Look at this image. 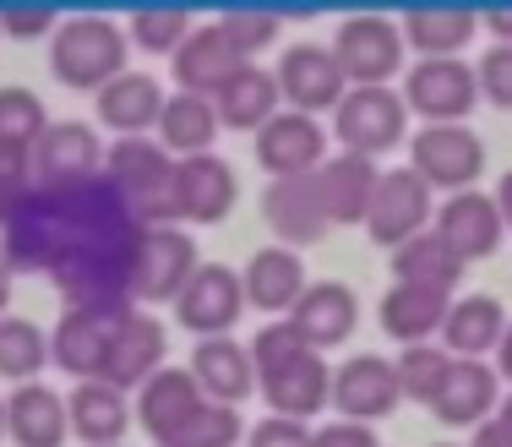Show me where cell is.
<instances>
[{"mask_svg": "<svg viewBox=\"0 0 512 447\" xmlns=\"http://www.w3.org/2000/svg\"><path fill=\"white\" fill-rule=\"evenodd\" d=\"M447 371H453V355H447V349L409 344L404 360H398V388H404V398H420V404H431V398L442 393Z\"/></svg>", "mask_w": 512, "mask_h": 447, "instance_id": "obj_39", "label": "cell"}, {"mask_svg": "<svg viewBox=\"0 0 512 447\" xmlns=\"http://www.w3.org/2000/svg\"><path fill=\"white\" fill-rule=\"evenodd\" d=\"M376 180H382L376 159H360V153H338V159H327L322 169H316V186H322L327 219H333V224H360L365 213H371Z\"/></svg>", "mask_w": 512, "mask_h": 447, "instance_id": "obj_20", "label": "cell"}, {"mask_svg": "<svg viewBox=\"0 0 512 447\" xmlns=\"http://www.w3.org/2000/svg\"><path fill=\"white\" fill-rule=\"evenodd\" d=\"M306 355H316V349L295 333V322H273V328H262L251 344V371L256 377H273V371L295 366V360H306Z\"/></svg>", "mask_w": 512, "mask_h": 447, "instance_id": "obj_40", "label": "cell"}, {"mask_svg": "<svg viewBox=\"0 0 512 447\" xmlns=\"http://www.w3.org/2000/svg\"><path fill=\"white\" fill-rule=\"evenodd\" d=\"M153 371H164V322L148 317V311H131V317L115 328L104 382L109 388H142Z\"/></svg>", "mask_w": 512, "mask_h": 447, "instance_id": "obj_18", "label": "cell"}, {"mask_svg": "<svg viewBox=\"0 0 512 447\" xmlns=\"http://www.w3.org/2000/svg\"><path fill=\"white\" fill-rule=\"evenodd\" d=\"M240 289H246V300L262 311H295V300L306 295V262L284 246H267L246 262Z\"/></svg>", "mask_w": 512, "mask_h": 447, "instance_id": "obj_25", "label": "cell"}, {"mask_svg": "<svg viewBox=\"0 0 512 447\" xmlns=\"http://www.w3.org/2000/svg\"><path fill=\"white\" fill-rule=\"evenodd\" d=\"M311 447H376V431L360 420H333V426L311 431Z\"/></svg>", "mask_w": 512, "mask_h": 447, "instance_id": "obj_45", "label": "cell"}, {"mask_svg": "<svg viewBox=\"0 0 512 447\" xmlns=\"http://www.w3.org/2000/svg\"><path fill=\"white\" fill-rule=\"evenodd\" d=\"M409 169L425 180V186L463 191L485 169V148H480V137H474L469 126H425L420 137H414V164Z\"/></svg>", "mask_w": 512, "mask_h": 447, "instance_id": "obj_8", "label": "cell"}, {"mask_svg": "<svg viewBox=\"0 0 512 447\" xmlns=\"http://www.w3.org/2000/svg\"><path fill=\"white\" fill-rule=\"evenodd\" d=\"M44 360H50V338L22 317H0V377L28 382L33 371H44Z\"/></svg>", "mask_w": 512, "mask_h": 447, "instance_id": "obj_35", "label": "cell"}, {"mask_svg": "<svg viewBox=\"0 0 512 447\" xmlns=\"http://www.w3.org/2000/svg\"><path fill=\"white\" fill-rule=\"evenodd\" d=\"M474 99H480V82H474V71L458 55L453 60H420L404 82V104L420 110L431 126H458L474 110Z\"/></svg>", "mask_w": 512, "mask_h": 447, "instance_id": "obj_5", "label": "cell"}, {"mask_svg": "<svg viewBox=\"0 0 512 447\" xmlns=\"http://www.w3.org/2000/svg\"><path fill=\"white\" fill-rule=\"evenodd\" d=\"M246 447H311V431L300 426V420L273 415V420H262L256 431H246Z\"/></svg>", "mask_w": 512, "mask_h": 447, "instance_id": "obj_44", "label": "cell"}, {"mask_svg": "<svg viewBox=\"0 0 512 447\" xmlns=\"http://www.w3.org/2000/svg\"><path fill=\"white\" fill-rule=\"evenodd\" d=\"M496 371L512 382V322H507V333H502V344H496Z\"/></svg>", "mask_w": 512, "mask_h": 447, "instance_id": "obj_50", "label": "cell"}, {"mask_svg": "<svg viewBox=\"0 0 512 447\" xmlns=\"http://www.w3.org/2000/svg\"><path fill=\"white\" fill-rule=\"evenodd\" d=\"M333 60L344 71V82L360 88H382L404 60V28L387 17H349L333 39Z\"/></svg>", "mask_w": 512, "mask_h": 447, "instance_id": "obj_3", "label": "cell"}, {"mask_svg": "<svg viewBox=\"0 0 512 447\" xmlns=\"http://www.w3.org/2000/svg\"><path fill=\"white\" fill-rule=\"evenodd\" d=\"M6 431L22 447H60L71 431V420H66V404H60L44 382H22L6 404Z\"/></svg>", "mask_w": 512, "mask_h": 447, "instance_id": "obj_29", "label": "cell"}, {"mask_svg": "<svg viewBox=\"0 0 512 447\" xmlns=\"http://www.w3.org/2000/svg\"><path fill=\"white\" fill-rule=\"evenodd\" d=\"M33 186V153L28 148H6L0 142V224H6V213L17 208V197Z\"/></svg>", "mask_w": 512, "mask_h": 447, "instance_id": "obj_43", "label": "cell"}, {"mask_svg": "<svg viewBox=\"0 0 512 447\" xmlns=\"http://www.w3.org/2000/svg\"><path fill=\"white\" fill-rule=\"evenodd\" d=\"M393 273H398V284L431 289V295H453L463 279V262L436 240V229H425V235H414L393 251Z\"/></svg>", "mask_w": 512, "mask_h": 447, "instance_id": "obj_32", "label": "cell"}, {"mask_svg": "<svg viewBox=\"0 0 512 447\" xmlns=\"http://www.w3.org/2000/svg\"><path fill=\"white\" fill-rule=\"evenodd\" d=\"M240 66H251V60L235 50V39H229L218 22H213V28H197L175 50V77H180V88L197 93V99H213V93L224 88Z\"/></svg>", "mask_w": 512, "mask_h": 447, "instance_id": "obj_16", "label": "cell"}, {"mask_svg": "<svg viewBox=\"0 0 512 447\" xmlns=\"http://www.w3.org/2000/svg\"><path fill=\"white\" fill-rule=\"evenodd\" d=\"M218 28H224L229 39H235V50L251 60L256 50H262V44H273V33H278V17H273V11H229V17L218 22Z\"/></svg>", "mask_w": 512, "mask_h": 447, "instance_id": "obj_41", "label": "cell"}, {"mask_svg": "<svg viewBox=\"0 0 512 447\" xmlns=\"http://www.w3.org/2000/svg\"><path fill=\"white\" fill-rule=\"evenodd\" d=\"M246 437V426H240V409L229 404H202L197 415L186 420V426L175 431V437H164L158 447H235Z\"/></svg>", "mask_w": 512, "mask_h": 447, "instance_id": "obj_37", "label": "cell"}, {"mask_svg": "<svg viewBox=\"0 0 512 447\" xmlns=\"http://www.w3.org/2000/svg\"><path fill=\"white\" fill-rule=\"evenodd\" d=\"M235 197H240L235 169L218 159V153H197V159L175 164V208H180V219L224 224L229 208H235Z\"/></svg>", "mask_w": 512, "mask_h": 447, "instance_id": "obj_13", "label": "cell"}, {"mask_svg": "<svg viewBox=\"0 0 512 447\" xmlns=\"http://www.w3.org/2000/svg\"><path fill=\"white\" fill-rule=\"evenodd\" d=\"M213 131H218L213 99H197V93H175V99H164V115H158V148L164 153L197 159V153L213 148Z\"/></svg>", "mask_w": 512, "mask_h": 447, "instance_id": "obj_31", "label": "cell"}, {"mask_svg": "<svg viewBox=\"0 0 512 447\" xmlns=\"http://www.w3.org/2000/svg\"><path fill=\"white\" fill-rule=\"evenodd\" d=\"M485 28H491L496 33V39H502V44H512V11H485Z\"/></svg>", "mask_w": 512, "mask_h": 447, "instance_id": "obj_48", "label": "cell"}, {"mask_svg": "<svg viewBox=\"0 0 512 447\" xmlns=\"http://www.w3.org/2000/svg\"><path fill=\"white\" fill-rule=\"evenodd\" d=\"M273 77H278V93H284L300 115L338 110V104H344V71H338L333 50H322V44H295V50L278 60Z\"/></svg>", "mask_w": 512, "mask_h": 447, "instance_id": "obj_9", "label": "cell"}, {"mask_svg": "<svg viewBox=\"0 0 512 447\" xmlns=\"http://www.w3.org/2000/svg\"><path fill=\"white\" fill-rule=\"evenodd\" d=\"M50 66L66 88H109L126 71V33L109 17H71L55 28Z\"/></svg>", "mask_w": 512, "mask_h": 447, "instance_id": "obj_1", "label": "cell"}, {"mask_svg": "<svg viewBox=\"0 0 512 447\" xmlns=\"http://www.w3.org/2000/svg\"><path fill=\"white\" fill-rule=\"evenodd\" d=\"M0 431H6V404H0Z\"/></svg>", "mask_w": 512, "mask_h": 447, "instance_id": "obj_52", "label": "cell"}, {"mask_svg": "<svg viewBox=\"0 0 512 447\" xmlns=\"http://www.w3.org/2000/svg\"><path fill=\"white\" fill-rule=\"evenodd\" d=\"M202 404H207V393L197 388V377H191V371L164 366V371H153V377L142 382V426L153 431V442L175 437V431L186 426Z\"/></svg>", "mask_w": 512, "mask_h": 447, "instance_id": "obj_24", "label": "cell"}, {"mask_svg": "<svg viewBox=\"0 0 512 447\" xmlns=\"http://www.w3.org/2000/svg\"><path fill=\"white\" fill-rule=\"evenodd\" d=\"M502 213H496V197L485 191H458L442 213H436V240L453 251L458 262H474V257H491L502 246Z\"/></svg>", "mask_w": 512, "mask_h": 447, "instance_id": "obj_14", "label": "cell"}, {"mask_svg": "<svg viewBox=\"0 0 512 447\" xmlns=\"http://www.w3.org/2000/svg\"><path fill=\"white\" fill-rule=\"evenodd\" d=\"M333 398L349 420L371 426V420L393 415L404 404V388H398V366H387L382 355H355L333 371Z\"/></svg>", "mask_w": 512, "mask_h": 447, "instance_id": "obj_12", "label": "cell"}, {"mask_svg": "<svg viewBox=\"0 0 512 447\" xmlns=\"http://www.w3.org/2000/svg\"><path fill=\"white\" fill-rule=\"evenodd\" d=\"M66 420L88 447H115V437L126 431V398L109 382H77V393L66 404Z\"/></svg>", "mask_w": 512, "mask_h": 447, "instance_id": "obj_33", "label": "cell"}, {"mask_svg": "<svg viewBox=\"0 0 512 447\" xmlns=\"http://www.w3.org/2000/svg\"><path fill=\"white\" fill-rule=\"evenodd\" d=\"M442 447H447V442H442Z\"/></svg>", "mask_w": 512, "mask_h": 447, "instance_id": "obj_53", "label": "cell"}, {"mask_svg": "<svg viewBox=\"0 0 512 447\" xmlns=\"http://www.w3.org/2000/svg\"><path fill=\"white\" fill-rule=\"evenodd\" d=\"M6 300H11V268L0 262V311H6Z\"/></svg>", "mask_w": 512, "mask_h": 447, "instance_id": "obj_51", "label": "cell"}, {"mask_svg": "<svg viewBox=\"0 0 512 447\" xmlns=\"http://www.w3.org/2000/svg\"><path fill=\"white\" fill-rule=\"evenodd\" d=\"M496 213H502V224H512V169L502 175V186H496Z\"/></svg>", "mask_w": 512, "mask_h": 447, "instance_id": "obj_49", "label": "cell"}, {"mask_svg": "<svg viewBox=\"0 0 512 447\" xmlns=\"http://www.w3.org/2000/svg\"><path fill=\"white\" fill-rule=\"evenodd\" d=\"M262 398L284 420H306V415H316V409L333 398V371H327L322 355H306V360H295V366L262 377Z\"/></svg>", "mask_w": 512, "mask_h": 447, "instance_id": "obj_27", "label": "cell"}, {"mask_svg": "<svg viewBox=\"0 0 512 447\" xmlns=\"http://www.w3.org/2000/svg\"><path fill=\"white\" fill-rule=\"evenodd\" d=\"M278 77L273 71H262L251 60V66H240L235 77L224 82V88L213 93V110H218V126H235V131H262L267 120L278 115Z\"/></svg>", "mask_w": 512, "mask_h": 447, "instance_id": "obj_21", "label": "cell"}, {"mask_svg": "<svg viewBox=\"0 0 512 447\" xmlns=\"http://www.w3.org/2000/svg\"><path fill=\"white\" fill-rule=\"evenodd\" d=\"M295 333L306 338L311 349H327V344H344L360 322V306H355V289L344 284H306V295L295 300L289 311Z\"/></svg>", "mask_w": 512, "mask_h": 447, "instance_id": "obj_19", "label": "cell"}, {"mask_svg": "<svg viewBox=\"0 0 512 447\" xmlns=\"http://www.w3.org/2000/svg\"><path fill=\"white\" fill-rule=\"evenodd\" d=\"M333 131L344 142V153L376 159V153L398 148L409 131V104L393 88H355L344 93V104L333 110Z\"/></svg>", "mask_w": 512, "mask_h": 447, "instance_id": "obj_2", "label": "cell"}, {"mask_svg": "<svg viewBox=\"0 0 512 447\" xmlns=\"http://www.w3.org/2000/svg\"><path fill=\"white\" fill-rule=\"evenodd\" d=\"M431 224V186H425L414 169H387L376 180V197H371V213H365V229H371L376 246H404V240L425 235Z\"/></svg>", "mask_w": 512, "mask_h": 447, "instance_id": "obj_4", "label": "cell"}, {"mask_svg": "<svg viewBox=\"0 0 512 447\" xmlns=\"http://www.w3.org/2000/svg\"><path fill=\"white\" fill-rule=\"evenodd\" d=\"M447 322V295H431V289H414V284H393L382 300V328L404 344H425L436 328Z\"/></svg>", "mask_w": 512, "mask_h": 447, "instance_id": "obj_34", "label": "cell"}, {"mask_svg": "<svg viewBox=\"0 0 512 447\" xmlns=\"http://www.w3.org/2000/svg\"><path fill=\"white\" fill-rule=\"evenodd\" d=\"M256 159H262V169L273 180L316 175V169L327 164V131L300 110H278L262 131H256Z\"/></svg>", "mask_w": 512, "mask_h": 447, "instance_id": "obj_6", "label": "cell"}, {"mask_svg": "<svg viewBox=\"0 0 512 447\" xmlns=\"http://www.w3.org/2000/svg\"><path fill=\"white\" fill-rule=\"evenodd\" d=\"M197 273V240L186 229H148L131 268V295L137 300H169L191 284Z\"/></svg>", "mask_w": 512, "mask_h": 447, "instance_id": "obj_7", "label": "cell"}, {"mask_svg": "<svg viewBox=\"0 0 512 447\" xmlns=\"http://www.w3.org/2000/svg\"><path fill=\"white\" fill-rule=\"evenodd\" d=\"M474 447H512V398L496 409L491 420H480V426H474Z\"/></svg>", "mask_w": 512, "mask_h": 447, "instance_id": "obj_47", "label": "cell"}, {"mask_svg": "<svg viewBox=\"0 0 512 447\" xmlns=\"http://www.w3.org/2000/svg\"><path fill=\"white\" fill-rule=\"evenodd\" d=\"M474 82H480V99H491L496 110H512V44L485 50L480 71H474Z\"/></svg>", "mask_w": 512, "mask_h": 447, "instance_id": "obj_42", "label": "cell"}, {"mask_svg": "<svg viewBox=\"0 0 512 447\" xmlns=\"http://www.w3.org/2000/svg\"><path fill=\"white\" fill-rule=\"evenodd\" d=\"M55 28V11H0V33H17V39H39Z\"/></svg>", "mask_w": 512, "mask_h": 447, "instance_id": "obj_46", "label": "cell"}, {"mask_svg": "<svg viewBox=\"0 0 512 447\" xmlns=\"http://www.w3.org/2000/svg\"><path fill=\"white\" fill-rule=\"evenodd\" d=\"M262 213H267V224H273L289 246H316V240L327 235V224H333V219H327V202H322L316 175L273 180L267 197H262Z\"/></svg>", "mask_w": 512, "mask_h": 447, "instance_id": "obj_15", "label": "cell"}, {"mask_svg": "<svg viewBox=\"0 0 512 447\" xmlns=\"http://www.w3.org/2000/svg\"><path fill=\"white\" fill-rule=\"evenodd\" d=\"M502 333H507L502 300L469 295V300H453V306H447L442 338H447V355H453V360H480L485 349L502 344Z\"/></svg>", "mask_w": 512, "mask_h": 447, "instance_id": "obj_28", "label": "cell"}, {"mask_svg": "<svg viewBox=\"0 0 512 447\" xmlns=\"http://www.w3.org/2000/svg\"><path fill=\"white\" fill-rule=\"evenodd\" d=\"M191 39V17L180 6H142L131 11V44L148 55H169Z\"/></svg>", "mask_w": 512, "mask_h": 447, "instance_id": "obj_38", "label": "cell"}, {"mask_svg": "<svg viewBox=\"0 0 512 447\" xmlns=\"http://www.w3.org/2000/svg\"><path fill=\"white\" fill-rule=\"evenodd\" d=\"M104 148L82 120H60L39 137L33 148V180H50V186H66V180H88V175H104Z\"/></svg>", "mask_w": 512, "mask_h": 447, "instance_id": "obj_17", "label": "cell"}, {"mask_svg": "<svg viewBox=\"0 0 512 447\" xmlns=\"http://www.w3.org/2000/svg\"><path fill=\"white\" fill-rule=\"evenodd\" d=\"M158 115H164V88L148 71H120L109 88H99V120L120 137H142L148 126H158Z\"/></svg>", "mask_w": 512, "mask_h": 447, "instance_id": "obj_26", "label": "cell"}, {"mask_svg": "<svg viewBox=\"0 0 512 447\" xmlns=\"http://www.w3.org/2000/svg\"><path fill=\"white\" fill-rule=\"evenodd\" d=\"M191 377L207 393V404H229L235 409L240 398L251 393V349L235 344V338H202L197 355H191Z\"/></svg>", "mask_w": 512, "mask_h": 447, "instance_id": "obj_22", "label": "cell"}, {"mask_svg": "<svg viewBox=\"0 0 512 447\" xmlns=\"http://www.w3.org/2000/svg\"><path fill=\"white\" fill-rule=\"evenodd\" d=\"M175 306L191 333L224 338L240 322V311H246V289H240V273H229V268H197L191 284L175 295Z\"/></svg>", "mask_w": 512, "mask_h": 447, "instance_id": "obj_10", "label": "cell"}, {"mask_svg": "<svg viewBox=\"0 0 512 447\" xmlns=\"http://www.w3.org/2000/svg\"><path fill=\"white\" fill-rule=\"evenodd\" d=\"M398 28H404V44H414L425 60H453L463 44L474 39L480 17L463 11V6H420V11H409Z\"/></svg>", "mask_w": 512, "mask_h": 447, "instance_id": "obj_30", "label": "cell"}, {"mask_svg": "<svg viewBox=\"0 0 512 447\" xmlns=\"http://www.w3.org/2000/svg\"><path fill=\"white\" fill-rule=\"evenodd\" d=\"M50 131V120H44V104L39 93L28 88H0V142L6 148H39V137Z\"/></svg>", "mask_w": 512, "mask_h": 447, "instance_id": "obj_36", "label": "cell"}, {"mask_svg": "<svg viewBox=\"0 0 512 447\" xmlns=\"http://www.w3.org/2000/svg\"><path fill=\"white\" fill-rule=\"evenodd\" d=\"M126 317H104V311H66L60 328L50 338V360L60 371H71L77 382H104L109 366V344H115V328Z\"/></svg>", "mask_w": 512, "mask_h": 447, "instance_id": "obj_11", "label": "cell"}, {"mask_svg": "<svg viewBox=\"0 0 512 447\" xmlns=\"http://www.w3.org/2000/svg\"><path fill=\"white\" fill-rule=\"evenodd\" d=\"M436 420L447 426H480V420L496 415V371L485 360H453L442 393L431 398Z\"/></svg>", "mask_w": 512, "mask_h": 447, "instance_id": "obj_23", "label": "cell"}]
</instances>
